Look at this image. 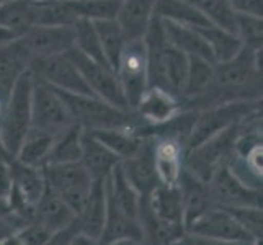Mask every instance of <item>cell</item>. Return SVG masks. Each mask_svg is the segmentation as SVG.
<instances>
[{"label": "cell", "mask_w": 263, "mask_h": 245, "mask_svg": "<svg viewBox=\"0 0 263 245\" xmlns=\"http://www.w3.org/2000/svg\"><path fill=\"white\" fill-rule=\"evenodd\" d=\"M255 100H261V49L242 46L237 56L216 62L210 88L201 97L183 103V108L201 111L231 102Z\"/></svg>", "instance_id": "cell-1"}, {"label": "cell", "mask_w": 263, "mask_h": 245, "mask_svg": "<svg viewBox=\"0 0 263 245\" xmlns=\"http://www.w3.org/2000/svg\"><path fill=\"white\" fill-rule=\"evenodd\" d=\"M147 56V77L149 87L165 88L180 98L183 88L190 58L175 49L167 41L162 20L154 16L146 36L142 38Z\"/></svg>", "instance_id": "cell-2"}, {"label": "cell", "mask_w": 263, "mask_h": 245, "mask_svg": "<svg viewBox=\"0 0 263 245\" xmlns=\"http://www.w3.org/2000/svg\"><path fill=\"white\" fill-rule=\"evenodd\" d=\"M58 93L64 100L72 121L85 131L134 129L142 124L134 111L116 108L93 95H77L59 90Z\"/></svg>", "instance_id": "cell-3"}, {"label": "cell", "mask_w": 263, "mask_h": 245, "mask_svg": "<svg viewBox=\"0 0 263 245\" xmlns=\"http://www.w3.org/2000/svg\"><path fill=\"white\" fill-rule=\"evenodd\" d=\"M33 80L31 70H26L18 79L0 113V139L12 157L16 156L23 138L31 128Z\"/></svg>", "instance_id": "cell-4"}, {"label": "cell", "mask_w": 263, "mask_h": 245, "mask_svg": "<svg viewBox=\"0 0 263 245\" xmlns=\"http://www.w3.org/2000/svg\"><path fill=\"white\" fill-rule=\"evenodd\" d=\"M246 120L232 124L231 128L214 134L213 138L201 142L199 146L186 150L183 157V167L190 174H193L196 178H199L206 183L217 168L222 165H228V162L231 160L234 154L235 141L239 138Z\"/></svg>", "instance_id": "cell-5"}, {"label": "cell", "mask_w": 263, "mask_h": 245, "mask_svg": "<svg viewBox=\"0 0 263 245\" xmlns=\"http://www.w3.org/2000/svg\"><path fill=\"white\" fill-rule=\"evenodd\" d=\"M43 174L46 186L66 203L76 217L84 211L92 193L93 180L82 163H46Z\"/></svg>", "instance_id": "cell-6"}, {"label": "cell", "mask_w": 263, "mask_h": 245, "mask_svg": "<svg viewBox=\"0 0 263 245\" xmlns=\"http://www.w3.org/2000/svg\"><path fill=\"white\" fill-rule=\"evenodd\" d=\"M258 111H261V100H255V102H231L198 111L195 126L185 146V152Z\"/></svg>", "instance_id": "cell-7"}, {"label": "cell", "mask_w": 263, "mask_h": 245, "mask_svg": "<svg viewBox=\"0 0 263 245\" xmlns=\"http://www.w3.org/2000/svg\"><path fill=\"white\" fill-rule=\"evenodd\" d=\"M116 79L120 82L123 95L129 110L134 111L141 97L149 88L147 77V56L144 41H128L115 69Z\"/></svg>", "instance_id": "cell-8"}, {"label": "cell", "mask_w": 263, "mask_h": 245, "mask_svg": "<svg viewBox=\"0 0 263 245\" xmlns=\"http://www.w3.org/2000/svg\"><path fill=\"white\" fill-rule=\"evenodd\" d=\"M31 92V128L56 136L74 124L69 110L58 90L33 76Z\"/></svg>", "instance_id": "cell-9"}, {"label": "cell", "mask_w": 263, "mask_h": 245, "mask_svg": "<svg viewBox=\"0 0 263 245\" xmlns=\"http://www.w3.org/2000/svg\"><path fill=\"white\" fill-rule=\"evenodd\" d=\"M30 70L38 80L51 85L52 88L59 90V92L92 95L79 67L69 58V54L34 59L30 64Z\"/></svg>", "instance_id": "cell-10"}, {"label": "cell", "mask_w": 263, "mask_h": 245, "mask_svg": "<svg viewBox=\"0 0 263 245\" xmlns=\"http://www.w3.org/2000/svg\"><path fill=\"white\" fill-rule=\"evenodd\" d=\"M69 58L74 61V64L79 67L80 74H82L88 90L93 97L103 100V102L110 103L121 110H129L126 98L123 95V90L120 87V82L116 79V74L106 66L98 64V62L88 59L82 52L77 49H70Z\"/></svg>", "instance_id": "cell-11"}, {"label": "cell", "mask_w": 263, "mask_h": 245, "mask_svg": "<svg viewBox=\"0 0 263 245\" xmlns=\"http://www.w3.org/2000/svg\"><path fill=\"white\" fill-rule=\"evenodd\" d=\"M213 204L221 208H261V190H253L235 177L228 165L217 168L206 181Z\"/></svg>", "instance_id": "cell-12"}, {"label": "cell", "mask_w": 263, "mask_h": 245, "mask_svg": "<svg viewBox=\"0 0 263 245\" xmlns=\"http://www.w3.org/2000/svg\"><path fill=\"white\" fill-rule=\"evenodd\" d=\"M28 54L30 61L67 54L74 49V28L72 26H33L25 34L16 36Z\"/></svg>", "instance_id": "cell-13"}, {"label": "cell", "mask_w": 263, "mask_h": 245, "mask_svg": "<svg viewBox=\"0 0 263 245\" xmlns=\"http://www.w3.org/2000/svg\"><path fill=\"white\" fill-rule=\"evenodd\" d=\"M186 232H193L204 237H213L228 242H250L253 243L257 239L242 228L240 222L221 206H211L204 214H201L198 219L190 225Z\"/></svg>", "instance_id": "cell-14"}, {"label": "cell", "mask_w": 263, "mask_h": 245, "mask_svg": "<svg viewBox=\"0 0 263 245\" xmlns=\"http://www.w3.org/2000/svg\"><path fill=\"white\" fill-rule=\"evenodd\" d=\"M120 165L124 177L138 190L142 199H146L152 190L160 185L154 165V139L142 138L139 150L133 157L121 160Z\"/></svg>", "instance_id": "cell-15"}, {"label": "cell", "mask_w": 263, "mask_h": 245, "mask_svg": "<svg viewBox=\"0 0 263 245\" xmlns=\"http://www.w3.org/2000/svg\"><path fill=\"white\" fill-rule=\"evenodd\" d=\"M181 106V100L172 92L160 87H149L136 105L134 113L142 124H159L177 115Z\"/></svg>", "instance_id": "cell-16"}, {"label": "cell", "mask_w": 263, "mask_h": 245, "mask_svg": "<svg viewBox=\"0 0 263 245\" xmlns=\"http://www.w3.org/2000/svg\"><path fill=\"white\" fill-rule=\"evenodd\" d=\"M156 2L157 0H121L115 20L126 41H138L146 36L154 20Z\"/></svg>", "instance_id": "cell-17"}, {"label": "cell", "mask_w": 263, "mask_h": 245, "mask_svg": "<svg viewBox=\"0 0 263 245\" xmlns=\"http://www.w3.org/2000/svg\"><path fill=\"white\" fill-rule=\"evenodd\" d=\"M178 190L181 195V204H183V228L186 231L199 216L204 214L214 204L208 185L193 174H190L186 168L181 172Z\"/></svg>", "instance_id": "cell-18"}, {"label": "cell", "mask_w": 263, "mask_h": 245, "mask_svg": "<svg viewBox=\"0 0 263 245\" xmlns=\"http://www.w3.org/2000/svg\"><path fill=\"white\" fill-rule=\"evenodd\" d=\"M31 61L25 52L18 38L0 46V100L2 103L10 97L15 84L26 70H30Z\"/></svg>", "instance_id": "cell-19"}, {"label": "cell", "mask_w": 263, "mask_h": 245, "mask_svg": "<svg viewBox=\"0 0 263 245\" xmlns=\"http://www.w3.org/2000/svg\"><path fill=\"white\" fill-rule=\"evenodd\" d=\"M185 147L174 139H154V165L160 185L177 186L183 172Z\"/></svg>", "instance_id": "cell-20"}, {"label": "cell", "mask_w": 263, "mask_h": 245, "mask_svg": "<svg viewBox=\"0 0 263 245\" xmlns=\"http://www.w3.org/2000/svg\"><path fill=\"white\" fill-rule=\"evenodd\" d=\"M105 190L108 199L115 204L118 211L123 213L126 217H129V219L139 221L142 198L138 193V190L124 177L120 163L105 178Z\"/></svg>", "instance_id": "cell-21"}, {"label": "cell", "mask_w": 263, "mask_h": 245, "mask_svg": "<svg viewBox=\"0 0 263 245\" xmlns=\"http://www.w3.org/2000/svg\"><path fill=\"white\" fill-rule=\"evenodd\" d=\"M141 204L146 208L157 221L175 224V225H183V204H181V195H180L178 185L177 186H165V185L156 186L146 199H142Z\"/></svg>", "instance_id": "cell-22"}, {"label": "cell", "mask_w": 263, "mask_h": 245, "mask_svg": "<svg viewBox=\"0 0 263 245\" xmlns=\"http://www.w3.org/2000/svg\"><path fill=\"white\" fill-rule=\"evenodd\" d=\"M105 217H106L105 180H97L93 181L92 193H90V198L84 208V211L76 217L79 232H82L88 235L90 239L98 242L105 228Z\"/></svg>", "instance_id": "cell-23"}, {"label": "cell", "mask_w": 263, "mask_h": 245, "mask_svg": "<svg viewBox=\"0 0 263 245\" xmlns=\"http://www.w3.org/2000/svg\"><path fill=\"white\" fill-rule=\"evenodd\" d=\"M115 154L106 149L102 142L95 139L92 134L84 129L82 134V154H80V163L88 172L93 181L105 180L111 174V170L120 163Z\"/></svg>", "instance_id": "cell-24"}, {"label": "cell", "mask_w": 263, "mask_h": 245, "mask_svg": "<svg viewBox=\"0 0 263 245\" xmlns=\"http://www.w3.org/2000/svg\"><path fill=\"white\" fill-rule=\"evenodd\" d=\"M162 26H164L167 41L175 49L186 54L188 58H201L210 62H214L210 46L206 44L204 38L199 34L195 26L180 25L168 20H162Z\"/></svg>", "instance_id": "cell-25"}, {"label": "cell", "mask_w": 263, "mask_h": 245, "mask_svg": "<svg viewBox=\"0 0 263 245\" xmlns=\"http://www.w3.org/2000/svg\"><path fill=\"white\" fill-rule=\"evenodd\" d=\"M36 25V0H8L0 7V26L12 34L22 36Z\"/></svg>", "instance_id": "cell-26"}, {"label": "cell", "mask_w": 263, "mask_h": 245, "mask_svg": "<svg viewBox=\"0 0 263 245\" xmlns=\"http://www.w3.org/2000/svg\"><path fill=\"white\" fill-rule=\"evenodd\" d=\"M10 172L13 178V188L22 195L30 206H36L46 190V180H44L43 168L40 167H30L25 163L13 159L10 163Z\"/></svg>", "instance_id": "cell-27"}, {"label": "cell", "mask_w": 263, "mask_h": 245, "mask_svg": "<svg viewBox=\"0 0 263 245\" xmlns=\"http://www.w3.org/2000/svg\"><path fill=\"white\" fill-rule=\"evenodd\" d=\"M33 219L40 221L41 224H44L48 229L54 232L61 228L69 225L76 219V216L66 206V203L46 186L43 196L40 198V201L36 203L33 210Z\"/></svg>", "instance_id": "cell-28"}, {"label": "cell", "mask_w": 263, "mask_h": 245, "mask_svg": "<svg viewBox=\"0 0 263 245\" xmlns=\"http://www.w3.org/2000/svg\"><path fill=\"white\" fill-rule=\"evenodd\" d=\"M120 239H139L142 240V228L139 221L126 217L115 208V204L106 196V217L105 228L100 237V245L110 243Z\"/></svg>", "instance_id": "cell-29"}, {"label": "cell", "mask_w": 263, "mask_h": 245, "mask_svg": "<svg viewBox=\"0 0 263 245\" xmlns=\"http://www.w3.org/2000/svg\"><path fill=\"white\" fill-rule=\"evenodd\" d=\"M195 28L199 31L206 44L210 46L214 58V64L216 62H226L232 59L242 49V41L239 40V36L229 30L219 28V26L214 25L195 26Z\"/></svg>", "instance_id": "cell-30"}, {"label": "cell", "mask_w": 263, "mask_h": 245, "mask_svg": "<svg viewBox=\"0 0 263 245\" xmlns=\"http://www.w3.org/2000/svg\"><path fill=\"white\" fill-rule=\"evenodd\" d=\"M52 141H54V136L44 131H40V129L30 128V131L26 133L20 147L16 150L15 159L18 162L25 163V165L43 168L46 165L49 150L52 147Z\"/></svg>", "instance_id": "cell-31"}, {"label": "cell", "mask_w": 263, "mask_h": 245, "mask_svg": "<svg viewBox=\"0 0 263 245\" xmlns=\"http://www.w3.org/2000/svg\"><path fill=\"white\" fill-rule=\"evenodd\" d=\"M213 77H214V62H210L201 58H190L186 79L180 93L181 106H183V103L190 102V100L201 97L210 88Z\"/></svg>", "instance_id": "cell-32"}, {"label": "cell", "mask_w": 263, "mask_h": 245, "mask_svg": "<svg viewBox=\"0 0 263 245\" xmlns=\"http://www.w3.org/2000/svg\"><path fill=\"white\" fill-rule=\"evenodd\" d=\"M82 134L84 129L79 124H70L69 128L54 136L52 147L46 163H72L80 162L82 154Z\"/></svg>", "instance_id": "cell-33"}, {"label": "cell", "mask_w": 263, "mask_h": 245, "mask_svg": "<svg viewBox=\"0 0 263 245\" xmlns=\"http://www.w3.org/2000/svg\"><path fill=\"white\" fill-rule=\"evenodd\" d=\"M88 133L106 149H110L120 160L133 157L142 144V138H139L133 129H100Z\"/></svg>", "instance_id": "cell-34"}, {"label": "cell", "mask_w": 263, "mask_h": 245, "mask_svg": "<svg viewBox=\"0 0 263 245\" xmlns=\"http://www.w3.org/2000/svg\"><path fill=\"white\" fill-rule=\"evenodd\" d=\"M154 16L188 26H206L210 22L188 0H157Z\"/></svg>", "instance_id": "cell-35"}, {"label": "cell", "mask_w": 263, "mask_h": 245, "mask_svg": "<svg viewBox=\"0 0 263 245\" xmlns=\"http://www.w3.org/2000/svg\"><path fill=\"white\" fill-rule=\"evenodd\" d=\"M93 26L97 30L100 44H102L106 64L110 66L115 72V69L118 66V61H120V56H121V52H123L128 41H126L120 25L116 23L115 18H111V20L93 22Z\"/></svg>", "instance_id": "cell-36"}, {"label": "cell", "mask_w": 263, "mask_h": 245, "mask_svg": "<svg viewBox=\"0 0 263 245\" xmlns=\"http://www.w3.org/2000/svg\"><path fill=\"white\" fill-rule=\"evenodd\" d=\"M66 4L76 22H98L115 18L121 0H66Z\"/></svg>", "instance_id": "cell-37"}, {"label": "cell", "mask_w": 263, "mask_h": 245, "mask_svg": "<svg viewBox=\"0 0 263 245\" xmlns=\"http://www.w3.org/2000/svg\"><path fill=\"white\" fill-rule=\"evenodd\" d=\"M72 28H74V49H77L79 52H82L84 56H87L88 59L98 62V64L110 67L106 64L105 54H103V49H102V44H100L93 22L79 20V22H76L74 25H72Z\"/></svg>", "instance_id": "cell-38"}, {"label": "cell", "mask_w": 263, "mask_h": 245, "mask_svg": "<svg viewBox=\"0 0 263 245\" xmlns=\"http://www.w3.org/2000/svg\"><path fill=\"white\" fill-rule=\"evenodd\" d=\"M188 2L210 22V25L235 33L237 13L234 12L229 0H188Z\"/></svg>", "instance_id": "cell-39"}, {"label": "cell", "mask_w": 263, "mask_h": 245, "mask_svg": "<svg viewBox=\"0 0 263 245\" xmlns=\"http://www.w3.org/2000/svg\"><path fill=\"white\" fill-rule=\"evenodd\" d=\"M235 34L242 41V46L252 49H261L263 43V20L257 15L237 13L235 20Z\"/></svg>", "instance_id": "cell-40"}, {"label": "cell", "mask_w": 263, "mask_h": 245, "mask_svg": "<svg viewBox=\"0 0 263 245\" xmlns=\"http://www.w3.org/2000/svg\"><path fill=\"white\" fill-rule=\"evenodd\" d=\"M15 234L18 235V239L23 242V245H43L52 234V231L31 217V219Z\"/></svg>", "instance_id": "cell-41"}, {"label": "cell", "mask_w": 263, "mask_h": 245, "mask_svg": "<svg viewBox=\"0 0 263 245\" xmlns=\"http://www.w3.org/2000/svg\"><path fill=\"white\" fill-rule=\"evenodd\" d=\"M170 245H253L250 242H228L219 240L213 237H204V235H198L193 232H183L177 240H174Z\"/></svg>", "instance_id": "cell-42"}, {"label": "cell", "mask_w": 263, "mask_h": 245, "mask_svg": "<svg viewBox=\"0 0 263 245\" xmlns=\"http://www.w3.org/2000/svg\"><path fill=\"white\" fill-rule=\"evenodd\" d=\"M77 234H79V225H77V221L74 219L69 225H66V228L54 231L43 245H70L72 239H74Z\"/></svg>", "instance_id": "cell-43"}, {"label": "cell", "mask_w": 263, "mask_h": 245, "mask_svg": "<svg viewBox=\"0 0 263 245\" xmlns=\"http://www.w3.org/2000/svg\"><path fill=\"white\" fill-rule=\"evenodd\" d=\"M235 13L246 15H263V0H229Z\"/></svg>", "instance_id": "cell-44"}, {"label": "cell", "mask_w": 263, "mask_h": 245, "mask_svg": "<svg viewBox=\"0 0 263 245\" xmlns=\"http://www.w3.org/2000/svg\"><path fill=\"white\" fill-rule=\"evenodd\" d=\"M13 188V178H12V172L10 165L7 162L0 160V198H7L10 196Z\"/></svg>", "instance_id": "cell-45"}, {"label": "cell", "mask_w": 263, "mask_h": 245, "mask_svg": "<svg viewBox=\"0 0 263 245\" xmlns=\"http://www.w3.org/2000/svg\"><path fill=\"white\" fill-rule=\"evenodd\" d=\"M70 245H100L97 240H93V239H90L88 235H85V234H82V232H79L74 239H72V242H70Z\"/></svg>", "instance_id": "cell-46"}, {"label": "cell", "mask_w": 263, "mask_h": 245, "mask_svg": "<svg viewBox=\"0 0 263 245\" xmlns=\"http://www.w3.org/2000/svg\"><path fill=\"white\" fill-rule=\"evenodd\" d=\"M15 229L12 228V224L7 219H0V242H2L5 237H8L10 234H13Z\"/></svg>", "instance_id": "cell-47"}, {"label": "cell", "mask_w": 263, "mask_h": 245, "mask_svg": "<svg viewBox=\"0 0 263 245\" xmlns=\"http://www.w3.org/2000/svg\"><path fill=\"white\" fill-rule=\"evenodd\" d=\"M10 214H12V210H10V204H8V199L0 198V219H7Z\"/></svg>", "instance_id": "cell-48"}, {"label": "cell", "mask_w": 263, "mask_h": 245, "mask_svg": "<svg viewBox=\"0 0 263 245\" xmlns=\"http://www.w3.org/2000/svg\"><path fill=\"white\" fill-rule=\"evenodd\" d=\"M105 245H147V243L139 239H120V240H115V242L105 243Z\"/></svg>", "instance_id": "cell-49"}, {"label": "cell", "mask_w": 263, "mask_h": 245, "mask_svg": "<svg viewBox=\"0 0 263 245\" xmlns=\"http://www.w3.org/2000/svg\"><path fill=\"white\" fill-rule=\"evenodd\" d=\"M15 38H16L15 34H12L10 31H7L5 28H2V26H0V46H2V44H5V43H8V41L15 40Z\"/></svg>", "instance_id": "cell-50"}, {"label": "cell", "mask_w": 263, "mask_h": 245, "mask_svg": "<svg viewBox=\"0 0 263 245\" xmlns=\"http://www.w3.org/2000/svg\"><path fill=\"white\" fill-rule=\"evenodd\" d=\"M5 2H8V0H0V7H2V5H4Z\"/></svg>", "instance_id": "cell-51"}]
</instances>
